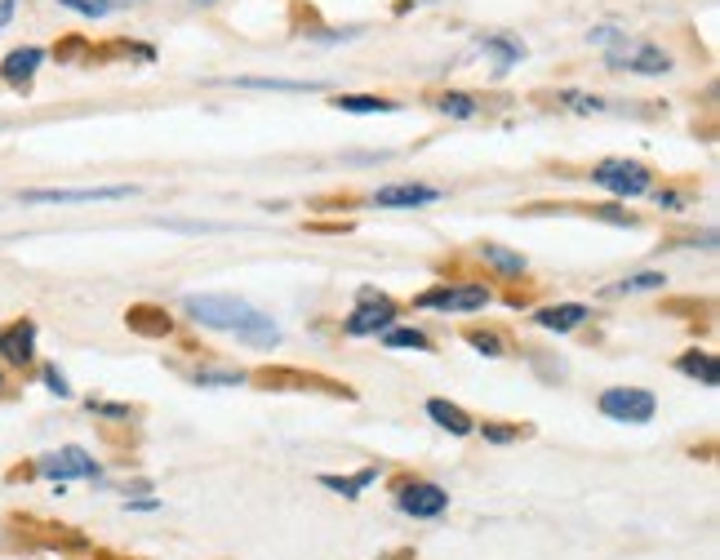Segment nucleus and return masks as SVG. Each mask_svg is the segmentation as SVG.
<instances>
[{"mask_svg":"<svg viewBox=\"0 0 720 560\" xmlns=\"http://www.w3.org/2000/svg\"><path fill=\"white\" fill-rule=\"evenodd\" d=\"M125 512H160V502L156 498H134V502H125Z\"/></svg>","mask_w":720,"mask_h":560,"instance_id":"32","label":"nucleus"},{"mask_svg":"<svg viewBox=\"0 0 720 560\" xmlns=\"http://www.w3.org/2000/svg\"><path fill=\"white\" fill-rule=\"evenodd\" d=\"M489 299L493 294L485 285H431L414 299V307H423V312H480V307H489Z\"/></svg>","mask_w":720,"mask_h":560,"instance_id":"8","label":"nucleus"},{"mask_svg":"<svg viewBox=\"0 0 720 560\" xmlns=\"http://www.w3.org/2000/svg\"><path fill=\"white\" fill-rule=\"evenodd\" d=\"M392 320H396V303H392V299L378 294V290H361V303H356V312L343 320V329L352 333V339H369V333L392 329Z\"/></svg>","mask_w":720,"mask_h":560,"instance_id":"5","label":"nucleus"},{"mask_svg":"<svg viewBox=\"0 0 720 560\" xmlns=\"http://www.w3.org/2000/svg\"><path fill=\"white\" fill-rule=\"evenodd\" d=\"M14 19V0H0V27H5Z\"/></svg>","mask_w":720,"mask_h":560,"instance_id":"34","label":"nucleus"},{"mask_svg":"<svg viewBox=\"0 0 720 560\" xmlns=\"http://www.w3.org/2000/svg\"><path fill=\"white\" fill-rule=\"evenodd\" d=\"M662 285H668V276H662V271H640V276L619 280L609 294H649V290H662Z\"/></svg>","mask_w":720,"mask_h":560,"instance_id":"23","label":"nucleus"},{"mask_svg":"<svg viewBox=\"0 0 720 560\" xmlns=\"http://www.w3.org/2000/svg\"><path fill=\"white\" fill-rule=\"evenodd\" d=\"M467 343H472L480 356H489V361H498V356L508 352L503 339H498V333H489V329H467Z\"/></svg>","mask_w":720,"mask_h":560,"instance_id":"27","label":"nucleus"},{"mask_svg":"<svg viewBox=\"0 0 720 560\" xmlns=\"http://www.w3.org/2000/svg\"><path fill=\"white\" fill-rule=\"evenodd\" d=\"M0 382H5V378H0Z\"/></svg>","mask_w":720,"mask_h":560,"instance_id":"37","label":"nucleus"},{"mask_svg":"<svg viewBox=\"0 0 720 560\" xmlns=\"http://www.w3.org/2000/svg\"><path fill=\"white\" fill-rule=\"evenodd\" d=\"M485 53H493V72L503 76V72H512V68L525 59V45L512 40V36H489V40H485Z\"/></svg>","mask_w":720,"mask_h":560,"instance_id":"17","label":"nucleus"},{"mask_svg":"<svg viewBox=\"0 0 720 560\" xmlns=\"http://www.w3.org/2000/svg\"><path fill=\"white\" fill-rule=\"evenodd\" d=\"M192 5H213V0H192Z\"/></svg>","mask_w":720,"mask_h":560,"instance_id":"36","label":"nucleus"},{"mask_svg":"<svg viewBox=\"0 0 720 560\" xmlns=\"http://www.w3.org/2000/svg\"><path fill=\"white\" fill-rule=\"evenodd\" d=\"M476 431H480L489 445H512V440H525L534 427H525V423H480Z\"/></svg>","mask_w":720,"mask_h":560,"instance_id":"22","label":"nucleus"},{"mask_svg":"<svg viewBox=\"0 0 720 560\" xmlns=\"http://www.w3.org/2000/svg\"><path fill=\"white\" fill-rule=\"evenodd\" d=\"M369 200L382 209H418V205H436L440 192L427 183H392V187H378Z\"/></svg>","mask_w":720,"mask_h":560,"instance_id":"11","label":"nucleus"},{"mask_svg":"<svg viewBox=\"0 0 720 560\" xmlns=\"http://www.w3.org/2000/svg\"><path fill=\"white\" fill-rule=\"evenodd\" d=\"M89 414L117 418V423H130V418H134V410H130V405H112V401H89Z\"/></svg>","mask_w":720,"mask_h":560,"instance_id":"28","label":"nucleus"},{"mask_svg":"<svg viewBox=\"0 0 720 560\" xmlns=\"http://www.w3.org/2000/svg\"><path fill=\"white\" fill-rule=\"evenodd\" d=\"M45 382H49V391H53V397H72V387H68V378L59 374V365H45Z\"/></svg>","mask_w":720,"mask_h":560,"instance_id":"30","label":"nucleus"},{"mask_svg":"<svg viewBox=\"0 0 720 560\" xmlns=\"http://www.w3.org/2000/svg\"><path fill=\"white\" fill-rule=\"evenodd\" d=\"M245 89H281V94H312L320 89V81H267V76H249V81H236Z\"/></svg>","mask_w":720,"mask_h":560,"instance_id":"25","label":"nucleus"},{"mask_svg":"<svg viewBox=\"0 0 720 560\" xmlns=\"http://www.w3.org/2000/svg\"><path fill=\"white\" fill-rule=\"evenodd\" d=\"M98 560H125V556H112V551H102V556H98Z\"/></svg>","mask_w":720,"mask_h":560,"instance_id":"35","label":"nucleus"},{"mask_svg":"<svg viewBox=\"0 0 720 560\" xmlns=\"http://www.w3.org/2000/svg\"><path fill=\"white\" fill-rule=\"evenodd\" d=\"M125 325H130L134 333H143V339H164V333L174 329L170 312L156 307V303H138V307H130V312H125Z\"/></svg>","mask_w":720,"mask_h":560,"instance_id":"13","label":"nucleus"},{"mask_svg":"<svg viewBox=\"0 0 720 560\" xmlns=\"http://www.w3.org/2000/svg\"><path fill=\"white\" fill-rule=\"evenodd\" d=\"M600 414L614 423H627V427H645L658 414V401L645 387H609V391H600Z\"/></svg>","mask_w":720,"mask_h":560,"instance_id":"4","label":"nucleus"},{"mask_svg":"<svg viewBox=\"0 0 720 560\" xmlns=\"http://www.w3.org/2000/svg\"><path fill=\"white\" fill-rule=\"evenodd\" d=\"M605 63L614 72H636V76H668L672 72V53L654 45V40H627L619 36L614 45H605Z\"/></svg>","mask_w":720,"mask_h":560,"instance_id":"2","label":"nucleus"},{"mask_svg":"<svg viewBox=\"0 0 720 560\" xmlns=\"http://www.w3.org/2000/svg\"><path fill=\"white\" fill-rule=\"evenodd\" d=\"M591 183L605 187L609 196H623V200H636V196H649L654 192V170L640 160H627V156H609L591 170Z\"/></svg>","mask_w":720,"mask_h":560,"instance_id":"3","label":"nucleus"},{"mask_svg":"<svg viewBox=\"0 0 720 560\" xmlns=\"http://www.w3.org/2000/svg\"><path fill=\"white\" fill-rule=\"evenodd\" d=\"M480 258H485L489 267H498V271H508V276H521V271H525V254H512V249H503V245H480Z\"/></svg>","mask_w":720,"mask_h":560,"instance_id":"21","label":"nucleus"},{"mask_svg":"<svg viewBox=\"0 0 720 560\" xmlns=\"http://www.w3.org/2000/svg\"><path fill=\"white\" fill-rule=\"evenodd\" d=\"M565 102H574V111H583V117H587V111H600L605 107L600 98H587V94H565Z\"/></svg>","mask_w":720,"mask_h":560,"instance_id":"31","label":"nucleus"},{"mask_svg":"<svg viewBox=\"0 0 720 560\" xmlns=\"http://www.w3.org/2000/svg\"><path fill=\"white\" fill-rule=\"evenodd\" d=\"M587 316H591V312H587L583 303H557V307H538V312H534V320H538L542 329H551V333H570V329H578Z\"/></svg>","mask_w":720,"mask_h":560,"instance_id":"14","label":"nucleus"},{"mask_svg":"<svg viewBox=\"0 0 720 560\" xmlns=\"http://www.w3.org/2000/svg\"><path fill=\"white\" fill-rule=\"evenodd\" d=\"M396 508L414 521H436V516H446L450 494L440 485H431V480H401L396 485Z\"/></svg>","mask_w":720,"mask_h":560,"instance_id":"7","label":"nucleus"},{"mask_svg":"<svg viewBox=\"0 0 720 560\" xmlns=\"http://www.w3.org/2000/svg\"><path fill=\"white\" fill-rule=\"evenodd\" d=\"M0 356H5L10 365H32L36 361V320H14V325H5L0 329Z\"/></svg>","mask_w":720,"mask_h":560,"instance_id":"10","label":"nucleus"},{"mask_svg":"<svg viewBox=\"0 0 720 560\" xmlns=\"http://www.w3.org/2000/svg\"><path fill=\"white\" fill-rule=\"evenodd\" d=\"M107 10H130V5H147V0H102Z\"/></svg>","mask_w":720,"mask_h":560,"instance_id":"33","label":"nucleus"},{"mask_svg":"<svg viewBox=\"0 0 720 560\" xmlns=\"http://www.w3.org/2000/svg\"><path fill=\"white\" fill-rule=\"evenodd\" d=\"M387 348H410V352H431V339L423 329H382Z\"/></svg>","mask_w":720,"mask_h":560,"instance_id":"24","label":"nucleus"},{"mask_svg":"<svg viewBox=\"0 0 720 560\" xmlns=\"http://www.w3.org/2000/svg\"><path fill=\"white\" fill-rule=\"evenodd\" d=\"M183 312L205 325V329H218V333H232V339L249 343V348H281V325H276L267 312H258L254 303L236 299V294H187L183 299Z\"/></svg>","mask_w":720,"mask_h":560,"instance_id":"1","label":"nucleus"},{"mask_svg":"<svg viewBox=\"0 0 720 560\" xmlns=\"http://www.w3.org/2000/svg\"><path fill=\"white\" fill-rule=\"evenodd\" d=\"M36 476H49V480H98L102 467H98L85 450L68 445V450H59V454H45V459L36 463Z\"/></svg>","mask_w":720,"mask_h":560,"instance_id":"9","label":"nucleus"},{"mask_svg":"<svg viewBox=\"0 0 720 560\" xmlns=\"http://www.w3.org/2000/svg\"><path fill=\"white\" fill-rule=\"evenodd\" d=\"M374 480H378V467H365L361 476H320L325 489H334V494H343V498H361V489L374 485Z\"/></svg>","mask_w":720,"mask_h":560,"instance_id":"19","label":"nucleus"},{"mask_svg":"<svg viewBox=\"0 0 720 560\" xmlns=\"http://www.w3.org/2000/svg\"><path fill=\"white\" fill-rule=\"evenodd\" d=\"M249 374H241V369H196L192 374V382L196 387H241Z\"/></svg>","mask_w":720,"mask_h":560,"instance_id":"26","label":"nucleus"},{"mask_svg":"<svg viewBox=\"0 0 720 560\" xmlns=\"http://www.w3.org/2000/svg\"><path fill=\"white\" fill-rule=\"evenodd\" d=\"M334 107L347 111V117H387V111H401L392 98H369V94H339Z\"/></svg>","mask_w":720,"mask_h":560,"instance_id":"16","label":"nucleus"},{"mask_svg":"<svg viewBox=\"0 0 720 560\" xmlns=\"http://www.w3.org/2000/svg\"><path fill=\"white\" fill-rule=\"evenodd\" d=\"M427 418L436 423V427H446L450 436H472L476 431V423H472V414L463 410V405H454V401H427Z\"/></svg>","mask_w":720,"mask_h":560,"instance_id":"15","label":"nucleus"},{"mask_svg":"<svg viewBox=\"0 0 720 560\" xmlns=\"http://www.w3.org/2000/svg\"><path fill=\"white\" fill-rule=\"evenodd\" d=\"M138 196V187L121 183V187H36L23 192L27 205H98V200H130Z\"/></svg>","mask_w":720,"mask_h":560,"instance_id":"6","label":"nucleus"},{"mask_svg":"<svg viewBox=\"0 0 720 560\" xmlns=\"http://www.w3.org/2000/svg\"><path fill=\"white\" fill-rule=\"evenodd\" d=\"M436 111H446V117H454V121H472L476 111H480V102L472 94H440L436 98Z\"/></svg>","mask_w":720,"mask_h":560,"instance_id":"20","label":"nucleus"},{"mask_svg":"<svg viewBox=\"0 0 720 560\" xmlns=\"http://www.w3.org/2000/svg\"><path fill=\"white\" fill-rule=\"evenodd\" d=\"M40 63H45V49L23 45V49L5 53V63H0V76H5L14 89H27V85H32V76L40 72Z\"/></svg>","mask_w":720,"mask_h":560,"instance_id":"12","label":"nucleus"},{"mask_svg":"<svg viewBox=\"0 0 720 560\" xmlns=\"http://www.w3.org/2000/svg\"><path fill=\"white\" fill-rule=\"evenodd\" d=\"M63 10H76V14H85V19H102V14H112L102 5V0H59Z\"/></svg>","mask_w":720,"mask_h":560,"instance_id":"29","label":"nucleus"},{"mask_svg":"<svg viewBox=\"0 0 720 560\" xmlns=\"http://www.w3.org/2000/svg\"><path fill=\"white\" fill-rule=\"evenodd\" d=\"M676 369L690 374V378H698L703 387H716V382H720V361H716L711 352H685V356L676 361Z\"/></svg>","mask_w":720,"mask_h":560,"instance_id":"18","label":"nucleus"}]
</instances>
